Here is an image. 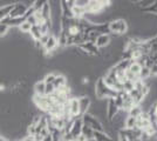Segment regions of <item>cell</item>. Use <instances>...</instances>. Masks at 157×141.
<instances>
[{"mask_svg": "<svg viewBox=\"0 0 157 141\" xmlns=\"http://www.w3.org/2000/svg\"><path fill=\"white\" fill-rule=\"evenodd\" d=\"M94 94L98 100H105V99L108 100V99H114L117 95V92L107 87L103 79L100 76L96 79L95 84H94Z\"/></svg>", "mask_w": 157, "mask_h": 141, "instance_id": "1", "label": "cell"}, {"mask_svg": "<svg viewBox=\"0 0 157 141\" xmlns=\"http://www.w3.org/2000/svg\"><path fill=\"white\" fill-rule=\"evenodd\" d=\"M108 25H109V31L111 34L123 35L129 29V24L125 19H115V20L109 21Z\"/></svg>", "mask_w": 157, "mask_h": 141, "instance_id": "2", "label": "cell"}, {"mask_svg": "<svg viewBox=\"0 0 157 141\" xmlns=\"http://www.w3.org/2000/svg\"><path fill=\"white\" fill-rule=\"evenodd\" d=\"M81 119H82V122L87 126H89L94 132H105L102 123L100 122V120L96 116L89 114V113H86V114L81 115Z\"/></svg>", "mask_w": 157, "mask_h": 141, "instance_id": "3", "label": "cell"}, {"mask_svg": "<svg viewBox=\"0 0 157 141\" xmlns=\"http://www.w3.org/2000/svg\"><path fill=\"white\" fill-rule=\"evenodd\" d=\"M67 109H68V115H69V118L74 120V119H76L78 116H81L80 115V106H78V98H75V96H72L68 102H67Z\"/></svg>", "mask_w": 157, "mask_h": 141, "instance_id": "4", "label": "cell"}, {"mask_svg": "<svg viewBox=\"0 0 157 141\" xmlns=\"http://www.w3.org/2000/svg\"><path fill=\"white\" fill-rule=\"evenodd\" d=\"M27 5L25 2H14L13 8L10 13V18H20V17H24L27 11Z\"/></svg>", "mask_w": 157, "mask_h": 141, "instance_id": "5", "label": "cell"}, {"mask_svg": "<svg viewBox=\"0 0 157 141\" xmlns=\"http://www.w3.org/2000/svg\"><path fill=\"white\" fill-rule=\"evenodd\" d=\"M82 126H83V122H82L81 116H78V118H76V119H74L72 121V126H71V129H69V134L73 138V140H75L78 135L81 134Z\"/></svg>", "mask_w": 157, "mask_h": 141, "instance_id": "6", "label": "cell"}, {"mask_svg": "<svg viewBox=\"0 0 157 141\" xmlns=\"http://www.w3.org/2000/svg\"><path fill=\"white\" fill-rule=\"evenodd\" d=\"M42 48L47 55H52L53 52L56 51V48H58V38L54 34H49V38Z\"/></svg>", "mask_w": 157, "mask_h": 141, "instance_id": "7", "label": "cell"}, {"mask_svg": "<svg viewBox=\"0 0 157 141\" xmlns=\"http://www.w3.org/2000/svg\"><path fill=\"white\" fill-rule=\"evenodd\" d=\"M78 99V106H80V115H83L86 113H88L89 108L92 106V99L88 95H83L80 96Z\"/></svg>", "mask_w": 157, "mask_h": 141, "instance_id": "8", "label": "cell"}, {"mask_svg": "<svg viewBox=\"0 0 157 141\" xmlns=\"http://www.w3.org/2000/svg\"><path fill=\"white\" fill-rule=\"evenodd\" d=\"M118 107L116 106L114 99H108L107 100V108H105V115H107V119L110 121L115 115L118 113Z\"/></svg>", "mask_w": 157, "mask_h": 141, "instance_id": "9", "label": "cell"}, {"mask_svg": "<svg viewBox=\"0 0 157 141\" xmlns=\"http://www.w3.org/2000/svg\"><path fill=\"white\" fill-rule=\"evenodd\" d=\"M111 42V38L109 34H100L98 37V39L95 40V46L98 47V49H102V48H105L110 45Z\"/></svg>", "mask_w": 157, "mask_h": 141, "instance_id": "10", "label": "cell"}, {"mask_svg": "<svg viewBox=\"0 0 157 141\" xmlns=\"http://www.w3.org/2000/svg\"><path fill=\"white\" fill-rule=\"evenodd\" d=\"M25 20H26L25 17H20V18H10V17H7V18H5L1 22L5 24V25L8 26L10 28H13V27H18V28H19V26Z\"/></svg>", "mask_w": 157, "mask_h": 141, "instance_id": "11", "label": "cell"}, {"mask_svg": "<svg viewBox=\"0 0 157 141\" xmlns=\"http://www.w3.org/2000/svg\"><path fill=\"white\" fill-rule=\"evenodd\" d=\"M45 88H46V84L44 82V80H38L34 84V95L38 96H44L45 95Z\"/></svg>", "mask_w": 157, "mask_h": 141, "instance_id": "12", "label": "cell"}, {"mask_svg": "<svg viewBox=\"0 0 157 141\" xmlns=\"http://www.w3.org/2000/svg\"><path fill=\"white\" fill-rule=\"evenodd\" d=\"M53 85H54V87L55 89H59V88H62L67 86V78H66V75L61 73H58L56 74V78H55V80L53 82Z\"/></svg>", "mask_w": 157, "mask_h": 141, "instance_id": "13", "label": "cell"}, {"mask_svg": "<svg viewBox=\"0 0 157 141\" xmlns=\"http://www.w3.org/2000/svg\"><path fill=\"white\" fill-rule=\"evenodd\" d=\"M13 5H14V2L0 6V22L4 20L5 18H7V17L10 15L11 11H12V8H13Z\"/></svg>", "mask_w": 157, "mask_h": 141, "instance_id": "14", "label": "cell"}, {"mask_svg": "<svg viewBox=\"0 0 157 141\" xmlns=\"http://www.w3.org/2000/svg\"><path fill=\"white\" fill-rule=\"evenodd\" d=\"M94 141H114L105 132H94Z\"/></svg>", "mask_w": 157, "mask_h": 141, "instance_id": "15", "label": "cell"}, {"mask_svg": "<svg viewBox=\"0 0 157 141\" xmlns=\"http://www.w3.org/2000/svg\"><path fill=\"white\" fill-rule=\"evenodd\" d=\"M151 78V74H150V68L148 67H142L141 71H140V74H138V80L141 81H147L148 79Z\"/></svg>", "mask_w": 157, "mask_h": 141, "instance_id": "16", "label": "cell"}, {"mask_svg": "<svg viewBox=\"0 0 157 141\" xmlns=\"http://www.w3.org/2000/svg\"><path fill=\"white\" fill-rule=\"evenodd\" d=\"M136 123H137V118H132L128 115L124 120V129H134L136 128Z\"/></svg>", "mask_w": 157, "mask_h": 141, "instance_id": "17", "label": "cell"}, {"mask_svg": "<svg viewBox=\"0 0 157 141\" xmlns=\"http://www.w3.org/2000/svg\"><path fill=\"white\" fill-rule=\"evenodd\" d=\"M142 112H143V109L141 107V105H135V106H132V107L129 109L128 115H129V116H132V118H138L140 115L142 114Z\"/></svg>", "mask_w": 157, "mask_h": 141, "instance_id": "18", "label": "cell"}, {"mask_svg": "<svg viewBox=\"0 0 157 141\" xmlns=\"http://www.w3.org/2000/svg\"><path fill=\"white\" fill-rule=\"evenodd\" d=\"M81 134L83 135L85 138H87V140H93V136H94V131H93L92 128L89 127V126H87L83 123V126H82V131H81Z\"/></svg>", "mask_w": 157, "mask_h": 141, "instance_id": "19", "label": "cell"}, {"mask_svg": "<svg viewBox=\"0 0 157 141\" xmlns=\"http://www.w3.org/2000/svg\"><path fill=\"white\" fill-rule=\"evenodd\" d=\"M29 34H31V38H32L34 41H39L40 38L42 37V35H41V33H40V29H39V26H38V25L32 26Z\"/></svg>", "mask_w": 157, "mask_h": 141, "instance_id": "20", "label": "cell"}, {"mask_svg": "<svg viewBox=\"0 0 157 141\" xmlns=\"http://www.w3.org/2000/svg\"><path fill=\"white\" fill-rule=\"evenodd\" d=\"M141 66L138 65L136 61H131L130 62V65H129V68H128V71L129 72H131L132 74H135V75H137L138 76V74H140V71H141Z\"/></svg>", "mask_w": 157, "mask_h": 141, "instance_id": "21", "label": "cell"}, {"mask_svg": "<svg viewBox=\"0 0 157 141\" xmlns=\"http://www.w3.org/2000/svg\"><path fill=\"white\" fill-rule=\"evenodd\" d=\"M31 28H32V25H31L27 20H25L19 26V31H20V33L28 34L29 32H31Z\"/></svg>", "mask_w": 157, "mask_h": 141, "instance_id": "22", "label": "cell"}, {"mask_svg": "<svg viewBox=\"0 0 157 141\" xmlns=\"http://www.w3.org/2000/svg\"><path fill=\"white\" fill-rule=\"evenodd\" d=\"M56 74H58V73H54V72H49V73H46L42 80H44V82H45L46 85L53 84V82H54V80H55V78H56Z\"/></svg>", "mask_w": 157, "mask_h": 141, "instance_id": "23", "label": "cell"}, {"mask_svg": "<svg viewBox=\"0 0 157 141\" xmlns=\"http://www.w3.org/2000/svg\"><path fill=\"white\" fill-rule=\"evenodd\" d=\"M46 1L47 0H35V1H33V8L35 10V12L41 11V8L46 4Z\"/></svg>", "mask_w": 157, "mask_h": 141, "instance_id": "24", "label": "cell"}, {"mask_svg": "<svg viewBox=\"0 0 157 141\" xmlns=\"http://www.w3.org/2000/svg\"><path fill=\"white\" fill-rule=\"evenodd\" d=\"M55 92H56V89H55V87H54L53 84L46 85V88H45V95H46V96H52Z\"/></svg>", "mask_w": 157, "mask_h": 141, "instance_id": "25", "label": "cell"}, {"mask_svg": "<svg viewBox=\"0 0 157 141\" xmlns=\"http://www.w3.org/2000/svg\"><path fill=\"white\" fill-rule=\"evenodd\" d=\"M10 32V27L6 26L5 24H2V22H0V38H4V37H6L7 34Z\"/></svg>", "mask_w": 157, "mask_h": 141, "instance_id": "26", "label": "cell"}, {"mask_svg": "<svg viewBox=\"0 0 157 141\" xmlns=\"http://www.w3.org/2000/svg\"><path fill=\"white\" fill-rule=\"evenodd\" d=\"M131 89H134V82L129 80H125V82L123 84V91L125 93H129Z\"/></svg>", "mask_w": 157, "mask_h": 141, "instance_id": "27", "label": "cell"}, {"mask_svg": "<svg viewBox=\"0 0 157 141\" xmlns=\"http://www.w3.org/2000/svg\"><path fill=\"white\" fill-rule=\"evenodd\" d=\"M150 74L151 76H154V78H157V64H154L150 68Z\"/></svg>", "mask_w": 157, "mask_h": 141, "instance_id": "28", "label": "cell"}, {"mask_svg": "<svg viewBox=\"0 0 157 141\" xmlns=\"http://www.w3.org/2000/svg\"><path fill=\"white\" fill-rule=\"evenodd\" d=\"M20 141H34V139H33L32 136H25L24 139H21Z\"/></svg>", "mask_w": 157, "mask_h": 141, "instance_id": "29", "label": "cell"}, {"mask_svg": "<svg viewBox=\"0 0 157 141\" xmlns=\"http://www.w3.org/2000/svg\"><path fill=\"white\" fill-rule=\"evenodd\" d=\"M42 141H52V136H51V134H48L47 136H45V138L42 139Z\"/></svg>", "mask_w": 157, "mask_h": 141, "instance_id": "30", "label": "cell"}, {"mask_svg": "<svg viewBox=\"0 0 157 141\" xmlns=\"http://www.w3.org/2000/svg\"><path fill=\"white\" fill-rule=\"evenodd\" d=\"M154 108H155V115L157 116V101L154 102Z\"/></svg>", "mask_w": 157, "mask_h": 141, "instance_id": "31", "label": "cell"}]
</instances>
